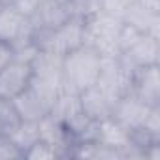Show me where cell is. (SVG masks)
Wrapping results in <instances>:
<instances>
[{"mask_svg":"<svg viewBox=\"0 0 160 160\" xmlns=\"http://www.w3.org/2000/svg\"><path fill=\"white\" fill-rule=\"evenodd\" d=\"M102 57L87 43L62 57V89L81 94L98 81Z\"/></svg>","mask_w":160,"mask_h":160,"instance_id":"1","label":"cell"},{"mask_svg":"<svg viewBox=\"0 0 160 160\" xmlns=\"http://www.w3.org/2000/svg\"><path fill=\"white\" fill-rule=\"evenodd\" d=\"M122 19L106 12H96L85 17V43L100 57H119V34Z\"/></svg>","mask_w":160,"mask_h":160,"instance_id":"2","label":"cell"},{"mask_svg":"<svg viewBox=\"0 0 160 160\" xmlns=\"http://www.w3.org/2000/svg\"><path fill=\"white\" fill-rule=\"evenodd\" d=\"M34 42L40 49L66 55L85 43V17L72 15L68 21H64L60 27L53 30H40L34 32Z\"/></svg>","mask_w":160,"mask_h":160,"instance_id":"3","label":"cell"},{"mask_svg":"<svg viewBox=\"0 0 160 160\" xmlns=\"http://www.w3.org/2000/svg\"><path fill=\"white\" fill-rule=\"evenodd\" d=\"M152 108H154L152 104L145 102L143 98H139L138 94H134V92L130 91V92L122 94V96L117 100L111 117H113L119 124H122L126 130L138 132V130H141V126L145 124V121H147L149 113L152 111Z\"/></svg>","mask_w":160,"mask_h":160,"instance_id":"4","label":"cell"},{"mask_svg":"<svg viewBox=\"0 0 160 160\" xmlns=\"http://www.w3.org/2000/svg\"><path fill=\"white\" fill-rule=\"evenodd\" d=\"M122 23L143 34L160 38V0H134L122 15Z\"/></svg>","mask_w":160,"mask_h":160,"instance_id":"5","label":"cell"},{"mask_svg":"<svg viewBox=\"0 0 160 160\" xmlns=\"http://www.w3.org/2000/svg\"><path fill=\"white\" fill-rule=\"evenodd\" d=\"M30 38H34L30 19L19 13L12 4H4L0 8V42L13 47Z\"/></svg>","mask_w":160,"mask_h":160,"instance_id":"6","label":"cell"},{"mask_svg":"<svg viewBox=\"0 0 160 160\" xmlns=\"http://www.w3.org/2000/svg\"><path fill=\"white\" fill-rule=\"evenodd\" d=\"M119 57L134 72L138 68H143V66L158 64V58H160V38H152L149 34H141L128 49L121 51Z\"/></svg>","mask_w":160,"mask_h":160,"instance_id":"7","label":"cell"},{"mask_svg":"<svg viewBox=\"0 0 160 160\" xmlns=\"http://www.w3.org/2000/svg\"><path fill=\"white\" fill-rule=\"evenodd\" d=\"M32 79V68L27 62L12 60L4 68H0V96L6 100H13L21 94Z\"/></svg>","mask_w":160,"mask_h":160,"instance_id":"8","label":"cell"},{"mask_svg":"<svg viewBox=\"0 0 160 160\" xmlns=\"http://www.w3.org/2000/svg\"><path fill=\"white\" fill-rule=\"evenodd\" d=\"M119 98H115L113 94H109L106 89H102L98 83H94L92 87H89L87 91H83L79 94V104H81V111L94 119V121H104L108 117H111L113 108L117 104Z\"/></svg>","mask_w":160,"mask_h":160,"instance_id":"9","label":"cell"},{"mask_svg":"<svg viewBox=\"0 0 160 160\" xmlns=\"http://www.w3.org/2000/svg\"><path fill=\"white\" fill-rule=\"evenodd\" d=\"M134 94L143 98L145 102L152 106H160V73H158V64L152 66H143L134 72L132 77V89Z\"/></svg>","mask_w":160,"mask_h":160,"instance_id":"10","label":"cell"},{"mask_svg":"<svg viewBox=\"0 0 160 160\" xmlns=\"http://www.w3.org/2000/svg\"><path fill=\"white\" fill-rule=\"evenodd\" d=\"M38 128H40V139L55 145L62 152V156H70L72 154L73 141H72L64 122H60L58 119H55L51 115H45L42 121H38Z\"/></svg>","mask_w":160,"mask_h":160,"instance_id":"11","label":"cell"},{"mask_svg":"<svg viewBox=\"0 0 160 160\" xmlns=\"http://www.w3.org/2000/svg\"><path fill=\"white\" fill-rule=\"evenodd\" d=\"M12 104H13V109H15L19 121H34V122H38L45 115H49V106L30 87H27L21 94H17L12 100Z\"/></svg>","mask_w":160,"mask_h":160,"instance_id":"12","label":"cell"},{"mask_svg":"<svg viewBox=\"0 0 160 160\" xmlns=\"http://www.w3.org/2000/svg\"><path fill=\"white\" fill-rule=\"evenodd\" d=\"M96 141L102 143V145H106V147L117 149L121 152V158H122V151L134 139H132V132L130 130H126L122 124H119L113 117H108V119H104V121L98 122Z\"/></svg>","mask_w":160,"mask_h":160,"instance_id":"13","label":"cell"},{"mask_svg":"<svg viewBox=\"0 0 160 160\" xmlns=\"http://www.w3.org/2000/svg\"><path fill=\"white\" fill-rule=\"evenodd\" d=\"M6 134L12 138V141L19 147L23 154L28 147H32L40 139V128H38V122L34 121H17Z\"/></svg>","mask_w":160,"mask_h":160,"instance_id":"14","label":"cell"},{"mask_svg":"<svg viewBox=\"0 0 160 160\" xmlns=\"http://www.w3.org/2000/svg\"><path fill=\"white\" fill-rule=\"evenodd\" d=\"M81 111V104H79V94H73V92H68V91H62L58 94V98L55 100V104L51 106V111L49 115L58 119L60 122H66L70 121L73 115H77Z\"/></svg>","mask_w":160,"mask_h":160,"instance_id":"15","label":"cell"},{"mask_svg":"<svg viewBox=\"0 0 160 160\" xmlns=\"http://www.w3.org/2000/svg\"><path fill=\"white\" fill-rule=\"evenodd\" d=\"M23 158H27V160H45V158H62V152L55 147V145H51V143H47V141H43V139H38L32 147H28L27 151H25V154H23Z\"/></svg>","mask_w":160,"mask_h":160,"instance_id":"16","label":"cell"},{"mask_svg":"<svg viewBox=\"0 0 160 160\" xmlns=\"http://www.w3.org/2000/svg\"><path fill=\"white\" fill-rule=\"evenodd\" d=\"M15 158H23V152L12 141V138L6 132H2L0 134V160H15Z\"/></svg>","mask_w":160,"mask_h":160,"instance_id":"17","label":"cell"},{"mask_svg":"<svg viewBox=\"0 0 160 160\" xmlns=\"http://www.w3.org/2000/svg\"><path fill=\"white\" fill-rule=\"evenodd\" d=\"M132 4H134V0H100V10L122 19V15L126 13V10Z\"/></svg>","mask_w":160,"mask_h":160,"instance_id":"18","label":"cell"},{"mask_svg":"<svg viewBox=\"0 0 160 160\" xmlns=\"http://www.w3.org/2000/svg\"><path fill=\"white\" fill-rule=\"evenodd\" d=\"M12 6H13L19 13H23L25 17L32 19V17L38 13V10L42 8V0H13Z\"/></svg>","mask_w":160,"mask_h":160,"instance_id":"19","label":"cell"},{"mask_svg":"<svg viewBox=\"0 0 160 160\" xmlns=\"http://www.w3.org/2000/svg\"><path fill=\"white\" fill-rule=\"evenodd\" d=\"M12 60H13V51H12V47L0 42V68H4V66H6L8 62H12Z\"/></svg>","mask_w":160,"mask_h":160,"instance_id":"20","label":"cell"},{"mask_svg":"<svg viewBox=\"0 0 160 160\" xmlns=\"http://www.w3.org/2000/svg\"><path fill=\"white\" fill-rule=\"evenodd\" d=\"M0 2H2V4H12L13 0H0Z\"/></svg>","mask_w":160,"mask_h":160,"instance_id":"21","label":"cell"},{"mask_svg":"<svg viewBox=\"0 0 160 160\" xmlns=\"http://www.w3.org/2000/svg\"><path fill=\"white\" fill-rule=\"evenodd\" d=\"M2 6H4V4H2V2H0V8H2Z\"/></svg>","mask_w":160,"mask_h":160,"instance_id":"22","label":"cell"}]
</instances>
